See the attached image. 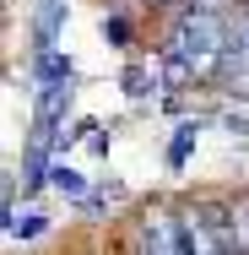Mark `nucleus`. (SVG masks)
<instances>
[{"mask_svg":"<svg viewBox=\"0 0 249 255\" xmlns=\"http://www.w3.org/2000/svg\"><path fill=\"white\" fill-rule=\"evenodd\" d=\"M228 27L211 16V11H195V16H184L179 22V33H173V65L179 71H195V76H211L222 60H228Z\"/></svg>","mask_w":249,"mask_h":255,"instance_id":"nucleus-1","label":"nucleus"},{"mask_svg":"<svg viewBox=\"0 0 249 255\" xmlns=\"http://www.w3.org/2000/svg\"><path fill=\"white\" fill-rule=\"evenodd\" d=\"M184 228V245L190 255H239V239H233V223L217 212V206H190L179 217Z\"/></svg>","mask_w":249,"mask_h":255,"instance_id":"nucleus-2","label":"nucleus"}]
</instances>
